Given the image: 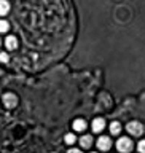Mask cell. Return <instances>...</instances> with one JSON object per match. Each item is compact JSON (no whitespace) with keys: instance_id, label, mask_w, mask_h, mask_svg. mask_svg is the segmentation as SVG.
Listing matches in <instances>:
<instances>
[{"instance_id":"11","label":"cell","mask_w":145,"mask_h":153,"mask_svg":"<svg viewBox=\"0 0 145 153\" xmlns=\"http://www.w3.org/2000/svg\"><path fill=\"white\" fill-rule=\"evenodd\" d=\"M64 140H65L67 143H74V142L77 140V139H75V136H74V134H65Z\"/></svg>"},{"instance_id":"4","label":"cell","mask_w":145,"mask_h":153,"mask_svg":"<svg viewBox=\"0 0 145 153\" xmlns=\"http://www.w3.org/2000/svg\"><path fill=\"white\" fill-rule=\"evenodd\" d=\"M110 139L107 136H102V137H99V140H97V147H99V150H109L110 148Z\"/></svg>"},{"instance_id":"14","label":"cell","mask_w":145,"mask_h":153,"mask_svg":"<svg viewBox=\"0 0 145 153\" xmlns=\"http://www.w3.org/2000/svg\"><path fill=\"white\" fill-rule=\"evenodd\" d=\"M0 61H3V62L8 61V54H7V53H0Z\"/></svg>"},{"instance_id":"13","label":"cell","mask_w":145,"mask_h":153,"mask_svg":"<svg viewBox=\"0 0 145 153\" xmlns=\"http://www.w3.org/2000/svg\"><path fill=\"white\" fill-rule=\"evenodd\" d=\"M139 152L141 153H145V140H141V143H139Z\"/></svg>"},{"instance_id":"8","label":"cell","mask_w":145,"mask_h":153,"mask_svg":"<svg viewBox=\"0 0 145 153\" xmlns=\"http://www.w3.org/2000/svg\"><path fill=\"white\" fill-rule=\"evenodd\" d=\"M10 10V3L7 0H0V16H5Z\"/></svg>"},{"instance_id":"1","label":"cell","mask_w":145,"mask_h":153,"mask_svg":"<svg viewBox=\"0 0 145 153\" xmlns=\"http://www.w3.org/2000/svg\"><path fill=\"white\" fill-rule=\"evenodd\" d=\"M117 148L121 153H128V152H131L132 150V142H131V139H128V137H121V139H118V142H117Z\"/></svg>"},{"instance_id":"6","label":"cell","mask_w":145,"mask_h":153,"mask_svg":"<svg viewBox=\"0 0 145 153\" xmlns=\"http://www.w3.org/2000/svg\"><path fill=\"white\" fill-rule=\"evenodd\" d=\"M5 45H7L8 50H14V48L18 46V40L13 35H10V37H7V40H5Z\"/></svg>"},{"instance_id":"10","label":"cell","mask_w":145,"mask_h":153,"mask_svg":"<svg viewBox=\"0 0 145 153\" xmlns=\"http://www.w3.org/2000/svg\"><path fill=\"white\" fill-rule=\"evenodd\" d=\"M120 131H121V124H120L118 121H113L112 124H110V132L112 134H118Z\"/></svg>"},{"instance_id":"2","label":"cell","mask_w":145,"mask_h":153,"mask_svg":"<svg viewBox=\"0 0 145 153\" xmlns=\"http://www.w3.org/2000/svg\"><path fill=\"white\" fill-rule=\"evenodd\" d=\"M126 129L132 134V136H141V134L144 132V126H142V124L139 123V121H131V123H128Z\"/></svg>"},{"instance_id":"7","label":"cell","mask_w":145,"mask_h":153,"mask_svg":"<svg viewBox=\"0 0 145 153\" xmlns=\"http://www.w3.org/2000/svg\"><path fill=\"white\" fill-rule=\"evenodd\" d=\"M85 128H86L85 120H75L74 121V129L75 131H85Z\"/></svg>"},{"instance_id":"5","label":"cell","mask_w":145,"mask_h":153,"mask_svg":"<svg viewBox=\"0 0 145 153\" xmlns=\"http://www.w3.org/2000/svg\"><path fill=\"white\" fill-rule=\"evenodd\" d=\"M105 128V120L104 118H96L93 121V131L94 132H100Z\"/></svg>"},{"instance_id":"12","label":"cell","mask_w":145,"mask_h":153,"mask_svg":"<svg viewBox=\"0 0 145 153\" xmlns=\"http://www.w3.org/2000/svg\"><path fill=\"white\" fill-rule=\"evenodd\" d=\"M10 29V24L7 21H0V32H7Z\"/></svg>"},{"instance_id":"3","label":"cell","mask_w":145,"mask_h":153,"mask_svg":"<svg viewBox=\"0 0 145 153\" xmlns=\"http://www.w3.org/2000/svg\"><path fill=\"white\" fill-rule=\"evenodd\" d=\"M16 102H18V97H16L13 93H7V94L3 96V104H5V107L13 108L14 105H16Z\"/></svg>"},{"instance_id":"15","label":"cell","mask_w":145,"mask_h":153,"mask_svg":"<svg viewBox=\"0 0 145 153\" xmlns=\"http://www.w3.org/2000/svg\"><path fill=\"white\" fill-rule=\"evenodd\" d=\"M67 153H81V152H80V150H77V148H72V150H69Z\"/></svg>"},{"instance_id":"9","label":"cell","mask_w":145,"mask_h":153,"mask_svg":"<svg viewBox=\"0 0 145 153\" xmlns=\"http://www.w3.org/2000/svg\"><path fill=\"white\" fill-rule=\"evenodd\" d=\"M91 140H93V139H91V136H83V137L80 139V143H81V147L88 148V147H91V143H93Z\"/></svg>"}]
</instances>
